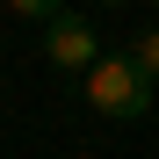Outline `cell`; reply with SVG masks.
I'll list each match as a JSON object with an SVG mask.
<instances>
[{
	"label": "cell",
	"instance_id": "obj_3",
	"mask_svg": "<svg viewBox=\"0 0 159 159\" xmlns=\"http://www.w3.org/2000/svg\"><path fill=\"white\" fill-rule=\"evenodd\" d=\"M7 7H15L22 22H51V15H58V7H65V0H7Z\"/></svg>",
	"mask_w": 159,
	"mask_h": 159
},
{
	"label": "cell",
	"instance_id": "obj_4",
	"mask_svg": "<svg viewBox=\"0 0 159 159\" xmlns=\"http://www.w3.org/2000/svg\"><path fill=\"white\" fill-rule=\"evenodd\" d=\"M130 51H138V65H145V72L159 80V29H145V36H138V43H130Z\"/></svg>",
	"mask_w": 159,
	"mask_h": 159
},
{
	"label": "cell",
	"instance_id": "obj_5",
	"mask_svg": "<svg viewBox=\"0 0 159 159\" xmlns=\"http://www.w3.org/2000/svg\"><path fill=\"white\" fill-rule=\"evenodd\" d=\"M109 7H123V0H109Z\"/></svg>",
	"mask_w": 159,
	"mask_h": 159
},
{
	"label": "cell",
	"instance_id": "obj_2",
	"mask_svg": "<svg viewBox=\"0 0 159 159\" xmlns=\"http://www.w3.org/2000/svg\"><path fill=\"white\" fill-rule=\"evenodd\" d=\"M43 58L58 65V72H80V80H87V72H94V58H101L94 22L80 15V7H58V15L43 22Z\"/></svg>",
	"mask_w": 159,
	"mask_h": 159
},
{
	"label": "cell",
	"instance_id": "obj_1",
	"mask_svg": "<svg viewBox=\"0 0 159 159\" xmlns=\"http://www.w3.org/2000/svg\"><path fill=\"white\" fill-rule=\"evenodd\" d=\"M152 94H159V80L138 65V51H101L94 72H87V101H94L101 116H116V123L152 116Z\"/></svg>",
	"mask_w": 159,
	"mask_h": 159
}]
</instances>
